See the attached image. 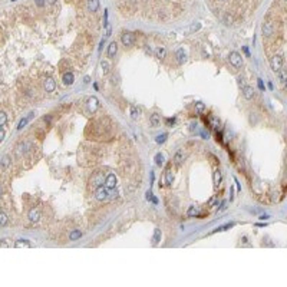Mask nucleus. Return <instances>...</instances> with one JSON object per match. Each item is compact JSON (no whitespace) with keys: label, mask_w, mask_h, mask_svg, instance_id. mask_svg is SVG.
I'll use <instances>...</instances> for the list:
<instances>
[{"label":"nucleus","mask_w":287,"mask_h":287,"mask_svg":"<svg viewBox=\"0 0 287 287\" xmlns=\"http://www.w3.org/2000/svg\"><path fill=\"white\" fill-rule=\"evenodd\" d=\"M90 185L92 187H95V188H98L100 187L103 182H105V174L102 172V171H98V172H95L92 177H90Z\"/></svg>","instance_id":"1"},{"label":"nucleus","mask_w":287,"mask_h":287,"mask_svg":"<svg viewBox=\"0 0 287 287\" xmlns=\"http://www.w3.org/2000/svg\"><path fill=\"white\" fill-rule=\"evenodd\" d=\"M228 60L234 67H241V65H243V56L238 52H231L228 55Z\"/></svg>","instance_id":"2"},{"label":"nucleus","mask_w":287,"mask_h":287,"mask_svg":"<svg viewBox=\"0 0 287 287\" xmlns=\"http://www.w3.org/2000/svg\"><path fill=\"white\" fill-rule=\"evenodd\" d=\"M121 42L123 46H126V47H131V46H133V43H135V36H133V33H131V32H123L121 36Z\"/></svg>","instance_id":"3"},{"label":"nucleus","mask_w":287,"mask_h":287,"mask_svg":"<svg viewBox=\"0 0 287 287\" xmlns=\"http://www.w3.org/2000/svg\"><path fill=\"white\" fill-rule=\"evenodd\" d=\"M95 197L98 201H106L109 198V192H108V188L100 185V187L96 188V192H95Z\"/></svg>","instance_id":"4"},{"label":"nucleus","mask_w":287,"mask_h":287,"mask_svg":"<svg viewBox=\"0 0 287 287\" xmlns=\"http://www.w3.org/2000/svg\"><path fill=\"white\" fill-rule=\"evenodd\" d=\"M43 88H44V90H46L47 93H52V92H55V89H56L55 79H53V77H44Z\"/></svg>","instance_id":"5"},{"label":"nucleus","mask_w":287,"mask_h":287,"mask_svg":"<svg viewBox=\"0 0 287 287\" xmlns=\"http://www.w3.org/2000/svg\"><path fill=\"white\" fill-rule=\"evenodd\" d=\"M271 69L274 70V72H277V70H280L281 67H283V57L280 55H274L273 57H271Z\"/></svg>","instance_id":"6"},{"label":"nucleus","mask_w":287,"mask_h":287,"mask_svg":"<svg viewBox=\"0 0 287 287\" xmlns=\"http://www.w3.org/2000/svg\"><path fill=\"white\" fill-rule=\"evenodd\" d=\"M86 106H88V110L89 112H96L98 110V108H99V100H98V98L96 96H90L88 99V102H86Z\"/></svg>","instance_id":"7"},{"label":"nucleus","mask_w":287,"mask_h":287,"mask_svg":"<svg viewBox=\"0 0 287 287\" xmlns=\"http://www.w3.org/2000/svg\"><path fill=\"white\" fill-rule=\"evenodd\" d=\"M105 187L108 189H115V187H116V175L115 174H109L105 177Z\"/></svg>","instance_id":"8"},{"label":"nucleus","mask_w":287,"mask_h":287,"mask_svg":"<svg viewBox=\"0 0 287 287\" xmlns=\"http://www.w3.org/2000/svg\"><path fill=\"white\" fill-rule=\"evenodd\" d=\"M274 32V26H273V23L271 22H264L263 23V34H264L265 37H270L271 34Z\"/></svg>","instance_id":"9"},{"label":"nucleus","mask_w":287,"mask_h":287,"mask_svg":"<svg viewBox=\"0 0 287 287\" xmlns=\"http://www.w3.org/2000/svg\"><path fill=\"white\" fill-rule=\"evenodd\" d=\"M241 90H243V96L247 100H250V99H253V98H254V88H253V86L245 85L244 88H241Z\"/></svg>","instance_id":"10"},{"label":"nucleus","mask_w":287,"mask_h":287,"mask_svg":"<svg viewBox=\"0 0 287 287\" xmlns=\"http://www.w3.org/2000/svg\"><path fill=\"white\" fill-rule=\"evenodd\" d=\"M27 218L32 222H39V220H40V211L37 208H32L29 211V214H27Z\"/></svg>","instance_id":"11"},{"label":"nucleus","mask_w":287,"mask_h":287,"mask_svg":"<svg viewBox=\"0 0 287 287\" xmlns=\"http://www.w3.org/2000/svg\"><path fill=\"white\" fill-rule=\"evenodd\" d=\"M29 148H30V144L27 142H20L17 146H16V154L17 155H23L26 154L27 151H29Z\"/></svg>","instance_id":"12"},{"label":"nucleus","mask_w":287,"mask_h":287,"mask_svg":"<svg viewBox=\"0 0 287 287\" xmlns=\"http://www.w3.org/2000/svg\"><path fill=\"white\" fill-rule=\"evenodd\" d=\"M118 53V43L116 42H112V43L108 46V57L109 59H113Z\"/></svg>","instance_id":"13"},{"label":"nucleus","mask_w":287,"mask_h":287,"mask_svg":"<svg viewBox=\"0 0 287 287\" xmlns=\"http://www.w3.org/2000/svg\"><path fill=\"white\" fill-rule=\"evenodd\" d=\"M221 179H222V174H221V169L217 168L214 171V175H212V181H214V187L218 188V185L221 184Z\"/></svg>","instance_id":"14"},{"label":"nucleus","mask_w":287,"mask_h":287,"mask_svg":"<svg viewBox=\"0 0 287 287\" xmlns=\"http://www.w3.org/2000/svg\"><path fill=\"white\" fill-rule=\"evenodd\" d=\"M62 80H63L65 85H73V82H75V75H73L72 72H66V73H63Z\"/></svg>","instance_id":"15"},{"label":"nucleus","mask_w":287,"mask_h":287,"mask_svg":"<svg viewBox=\"0 0 287 287\" xmlns=\"http://www.w3.org/2000/svg\"><path fill=\"white\" fill-rule=\"evenodd\" d=\"M86 6H88V10L95 13V11L99 9V0H88L86 1Z\"/></svg>","instance_id":"16"},{"label":"nucleus","mask_w":287,"mask_h":287,"mask_svg":"<svg viewBox=\"0 0 287 287\" xmlns=\"http://www.w3.org/2000/svg\"><path fill=\"white\" fill-rule=\"evenodd\" d=\"M33 116H34V112H30V113H29V115H27L26 118H23V119H20V122H19V125H17V131H20V129H23V128H24V126L27 125V122L30 121V119H32Z\"/></svg>","instance_id":"17"},{"label":"nucleus","mask_w":287,"mask_h":287,"mask_svg":"<svg viewBox=\"0 0 287 287\" xmlns=\"http://www.w3.org/2000/svg\"><path fill=\"white\" fill-rule=\"evenodd\" d=\"M149 122H151V125H152L154 128H158V126L161 125V115L152 113V115L149 116Z\"/></svg>","instance_id":"18"},{"label":"nucleus","mask_w":287,"mask_h":287,"mask_svg":"<svg viewBox=\"0 0 287 287\" xmlns=\"http://www.w3.org/2000/svg\"><path fill=\"white\" fill-rule=\"evenodd\" d=\"M165 185H172V181H174V174H172V171L168 168L165 171Z\"/></svg>","instance_id":"19"},{"label":"nucleus","mask_w":287,"mask_h":287,"mask_svg":"<svg viewBox=\"0 0 287 287\" xmlns=\"http://www.w3.org/2000/svg\"><path fill=\"white\" fill-rule=\"evenodd\" d=\"M80 237H82L80 230H72V231L69 232V240H70V241H76V240H79Z\"/></svg>","instance_id":"20"},{"label":"nucleus","mask_w":287,"mask_h":287,"mask_svg":"<svg viewBox=\"0 0 287 287\" xmlns=\"http://www.w3.org/2000/svg\"><path fill=\"white\" fill-rule=\"evenodd\" d=\"M182 161H184V154H182V151H177L175 155H174V164H175V165H181Z\"/></svg>","instance_id":"21"},{"label":"nucleus","mask_w":287,"mask_h":287,"mask_svg":"<svg viewBox=\"0 0 287 287\" xmlns=\"http://www.w3.org/2000/svg\"><path fill=\"white\" fill-rule=\"evenodd\" d=\"M187 215L188 217H197V215H199V208L197 205H191L187 211Z\"/></svg>","instance_id":"22"},{"label":"nucleus","mask_w":287,"mask_h":287,"mask_svg":"<svg viewBox=\"0 0 287 287\" xmlns=\"http://www.w3.org/2000/svg\"><path fill=\"white\" fill-rule=\"evenodd\" d=\"M155 55H156V57H158V59H165L166 49H165V47H162V46L156 47V50H155Z\"/></svg>","instance_id":"23"},{"label":"nucleus","mask_w":287,"mask_h":287,"mask_svg":"<svg viewBox=\"0 0 287 287\" xmlns=\"http://www.w3.org/2000/svg\"><path fill=\"white\" fill-rule=\"evenodd\" d=\"M234 227V222H227V224H224V225H220V227H217L215 230H212V232H218V231H227V230H230Z\"/></svg>","instance_id":"24"},{"label":"nucleus","mask_w":287,"mask_h":287,"mask_svg":"<svg viewBox=\"0 0 287 287\" xmlns=\"http://www.w3.org/2000/svg\"><path fill=\"white\" fill-rule=\"evenodd\" d=\"M154 161H155V164H156L158 166H162V165H164V161H165V159H164V155L161 154V152H158V154L155 155Z\"/></svg>","instance_id":"25"},{"label":"nucleus","mask_w":287,"mask_h":287,"mask_svg":"<svg viewBox=\"0 0 287 287\" xmlns=\"http://www.w3.org/2000/svg\"><path fill=\"white\" fill-rule=\"evenodd\" d=\"M129 115H131V119L136 121V119L139 118V109H138L136 106H131V112H129Z\"/></svg>","instance_id":"26"},{"label":"nucleus","mask_w":287,"mask_h":287,"mask_svg":"<svg viewBox=\"0 0 287 287\" xmlns=\"http://www.w3.org/2000/svg\"><path fill=\"white\" fill-rule=\"evenodd\" d=\"M185 53H184V50L182 49H178L177 50V60H178V63H184L185 62Z\"/></svg>","instance_id":"27"},{"label":"nucleus","mask_w":287,"mask_h":287,"mask_svg":"<svg viewBox=\"0 0 287 287\" xmlns=\"http://www.w3.org/2000/svg\"><path fill=\"white\" fill-rule=\"evenodd\" d=\"M152 241H154V244H158L159 241H161V230H159V228H155V230H154Z\"/></svg>","instance_id":"28"},{"label":"nucleus","mask_w":287,"mask_h":287,"mask_svg":"<svg viewBox=\"0 0 287 287\" xmlns=\"http://www.w3.org/2000/svg\"><path fill=\"white\" fill-rule=\"evenodd\" d=\"M277 75H278V80H280V83L284 86V85H286V73H284V70H283V69L277 70Z\"/></svg>","instance_id":"29"},{"label":"nucleus","mask_w":287,"mask_h":287,"mask_svg":"<svg viewBox=\"0 0 287 287\" xmlns=\"http://www.w3.org/2000/svg\"><path fill=\"white\" fill-rule=\"evenodd\" d=\"M210 125H211V128H212V129H218V126H220V119H218V118H215V116H211Z\"/></svg>","instance_id":"30"},{"label":"nucleus","mask_w":287,"mask_h":287,"mask_svg":"<svg viewBox=\"0 0 287 287\" xmlns=\"http://www.w3.org/2000/svg\"><path fill=\"white\" fill-rule=\"evenodd\" d=\"M14 247L16 248H22V247H30V243L27 240H19L14 243Z\"/></svg>","instance_id":"31"},{"label":"nucleus","mask_w":287,"mask_h":287,"mask_svg":"<svg viewBox=\"0 0 287 287\" xmlns=\"http://www.w3.org/2000/svg\"><path fill=\"white\" fill-rule=\"evenodd\" d=\"M10 162L11 161H10V156H9V155H4V156L1 158V161H0V164H1L3 168H7V166L10 165Z\"/></svg>","instance_id":"32"},{"label":"nucleus","mask_w":287,"mask_h":287,"mask_svg":"<svg viewBox=\"0 0 287 287\" xmlns=\"http://www.w3.org/2000/svg\"><path fill=\"white\" fill-rule=\"evenodd\" d=\"M100 67H102L103 75H108V73H109V63H108L106 60H102V62H100Z\"/></svg>","instance_id":"33"},{"label":"nucleus","mask_w":287,"mask_h":287,"mask_svg":"<svg viewBox=\"0 0 287 287\" xmlns=\"http://www.w3.org/2000/svg\"><path fill=\"white\" fill-rule=\"evenodd\" d=\"M7 222H9V218H7V215H6L4 212H0V227H4V225H7Z\"/></svg>","instance_id":"34"},{"label":"nucleus","mask_w":287,"mask_h":287,"mask_svg":"<svg viewBox=\"0 0 287 287\" xmlns=\"http://www.w3.org/2000/svg\"><path fill=\"white\" fill-rule=\"evenodd\" d=\"M195 110H197L198 113H202V112L205 110V105H204L202 102H195Z\"/></svg>","instance_id":"35"},{"label":"nucleus","mask_w":287,"mask_h":287,"mask_svg":"<svg viewBox=\"0 0 287 287\" xmlns=\"http://www.w3.org/2000/svg\"><path fill=\"white\" fill-rule=\"evenodd\" d=\"M166 138H168V133H161V135H158L156 136V144H164L166 141Z\"/></svg>","instance_id":"36"},{"label":"nucleus","mask_w":287,"mask_h":287,"mask_svg":"<svg viewBox=\"0 0 287 287\" xmlns=\"http://www.w3.org/2000/svg\"><path fill=\"white\" fill-rule=\"evenodd\" d=\"M146 199H148V201H151L152 204H158V199L154 197L152 191H148V192H146Z\"/></svg>","instance_id":"37"},{"label":"nucleus","mask_w":287,"mask_h":287,"mask_svg":"<svg viewBox=\"0 0 287 287\" xmlns=\"http://www.w3.org/2000/svg\"><path fill=\"white\" fill-rule=\"evenodd\" d=\"M7 122V115L4 112H0V126H4Z\"/></svg>","instance_id":"38"},{"label":"nucleus","mask_w":287,"mask_h":287,"mask_svg":"<svg viewBox=\"0 0 287 287\" xmlns=\"http://www.w3.org/2000/svg\"><path fill=\"white\" fill-rule=\"evenodd\" d=\"M224 23H225L227 26L232 24V17L230 16V14H225V16H224Z\"/></svg>","instance_id":"39"},{"label":"nucleus","mask_w":287,"mask_h":287,"mask_svg":"<svg viewBox=\"0 0 287 287\" xmlns=\"http://www.w3.org/2000/svg\"><path fill=\"white\" fill-rule=\"evenodd\" d=\"M237 83H238V86H240V88H244V86H245V80H244V77L243 76L237 77Z\"/></svg>","instance_id":"40"},{"label":"nucleus","mask_w":287,"mask_h":287,"mask_svg":"<svg viewBox=\"0 0 287 287\" xmlns=\"http://www.w3.org/2000/svg\"><path fill=\"white\" fill-rule=\"evenodd\" d=\"M217 202H218V198H217V197H211L210 201H208V207H214Z\"/></svg>","instance_id":"41"},{"label":"nucleus","mask_w":287,"mask_h":287,"mask_svg":"<svg viewBox=\"0 0 287 287\" xmlns=\"http://www.w3.org/2000/svg\"><path fill=\"white\" fill-rule=\"evenodd\" d=\"M199 27H201V23H198V22H197V23H194V24L191 26V32H197V30H198Z\"/></svg>","instance_id":"42"},{"label":"nucleus","mask_w":287,"mask_h":287,"mask_svg":"<svg viewBox=\"0 0 287 287\" xmlns=\"http://www.w3.org/2000/svg\"><path fill=\"white\" fill-rule=\"evenodd\" d=\"M34 3H36L39 7H43L44 3H46V0H34Z\"/></svg>","instance_id":"43"},{"label":"nucleus","mask_w":287,"mask_h":287,"mask_svg":"<svg viewBox=\"0 0 287 287\" xmlns=\"http://www.w3.org/2000/svg\"><path fill=\"white\" fill-rule=\"evenodd\" d=\"M4 136H6V132H4V129H3V128L0 126V142H1V141L4 139Z\"/></svg>","instance_id":"44"},{"label":"nucleus","mask_w":287,"mask_h":287,"mask_svg":"<svg viewBox=\"0 0 287 287\" xmlns=\"http://www.w3.org/2000/svg\"><path fill=\"white\" fill-rule=\"evenodd\" d=\"M257 83H258V88L261 89V90L264 89V85H263V80L261 79H257Z\"/></svg>","instance_id":"45"},{"label":"nucleus","mask_w":287,"mask_h":287,"mask_svg":"<svg viewBox=\"0 0 287 287\" xmlns=\"http://www.w3.org/2000/svg\"><path fill=\"white\" fill-rule=\"evenodd\" d=\"M234 182L237 184V191L240 192V191H241V187H240V182H238V179H237V178H234Z\"/></svg>","instance_id":"46"},{"label":"nucleus","mask_w":287,"mask_h":287,"mask_svg":"<svg viewBox=\"0 0 287 287\" xmlns=\"http://www.w3.org/2000/svg\"><path fill=\"white\" fill-rule=\"evenodd\" d=\"M174 122H175V118H172V119H166V123H168V125H172Z\"/></svg>","instance_id":"47"},{"label":"nucleus","mask_w":287,"mask_h":287,"mask_svg":"<svg viewBox=\"0 0 287 287\" xmlns=\"http://www.w3.org/2000/svg\"><path fill=\"white\" fill-rule=\"evenodd\" d=\"M103 44H105V39H102V40H100V46H99V52H100V50H102V46H103Z\"/></svg>","instance_id":"48"},{"label":"nucleus","mask_w":287,"mask_h":287,"mask_svg":"<svg viewBox=\"0 0 287 287\" xmlns=\"http://www.w3.org/2000/svg\"><path fill=\"white\" fill-rule=\"evenodd\" d=\"M268 218V215L267 214H264V215H260V220H267Z\"/></svg>","instance_id":"49"},{"label":"nucleus","mask_w":287,"mask_h":287,"mask_svg":"<svg viewBox=\"0 0 287 287\" xmlns=\"http://www.w3.org/2000/svg\"><path fill=\"white\" fill-rule=\"evenodd\" d=\"M56 1H57V0H47V3H49V4H55Z\"/></svg>","instance_id":"50"},{"label":"nucleus","mask_w":287,"mask_h":287,"mask_svg":"<svg viewBox=\"0 0 287 287\" xmlns=\"http://www.w3.org/2000/svg\"><path fill=\"white\" fill-rule=\"evenodd\" d=\"M0 247H7V244L4 243V241H1V243H0Z\"/></svg>","instance_id":"51"},{"label":"nucleus","mask_w":287,"mask_h":287,"mask_svg":"<svg viewBox=\"0 0 287 287\" xmlns=\"http://www.w3.org/2000/svg\"><path fill=\"white\" fill-rule=\"evenodd\" d=\"M1 194H3V189H1V187H0V197H1Z\"/></svg>","instance_id":"52"}]
</instances>
